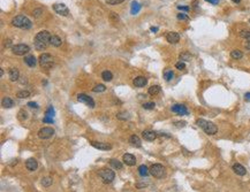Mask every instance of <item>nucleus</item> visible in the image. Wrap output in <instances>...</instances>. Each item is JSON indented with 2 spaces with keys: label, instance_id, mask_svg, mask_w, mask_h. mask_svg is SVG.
Instances as JSON below:
<instances>
[{
  "label": "nucleus",
  "instance_id": "0eeeda50",
  "mask_svg": "<svg viewBox=\"0 0 250 192\" xmlns=\"http://www.w3.org/2000/svg\"><path fill=\"white\" fill-rule=\"evenodd\" d=\"M12 51L16 55H24L30 51V47L25 44H17L12 47Z\"/></svg>",
  "mask_w": 250,
  "mask_h": 192
},
{
  "label": "nucleus",
  "instance_id": "9d476101",
  "mask_svg": "<svg viewBox=\"0 0 250 192\" xmlns=\"http://www.w3.org/2000/svg\"><path fill=\"white\" fill-rule=\"evenodd\" d=\"M53 9H54V12L57 14L61 15V16H67V15L69 14V9L64 4H54L53 5Z\"/></svg>",
  "mask_w": 250,
  "mask_h": 192
},
{
  "label": "nucleus",
  "instance_id": "f3484780",
  "mask_svg": "<svg viewBox=\"0 0 250 192\" xmlns=\"http://www.w3.org/2000/svg\"><path fill=\"white\" fill-rule=\"evenodd\" d=\"M8 75H9V80H10V81L16 82L19 80V77H20V71H19L17 68H10Z\"/></svg>",
  "mask_w": 250,
  "mask_h": 192
},
{
  "label": "nucleus",
  "instance_id": "1a4fd4ad",
  "mask_svg": "<svg viewBox=\"0 0 250 192\" xmlns=\"http://www.w3.org/2000/svg\"><path fill=\"white\" fill-rule=\"evenodd\" d=\"M77 100L82 103H85V105H87L88 107H90V108H94V107H95V100H94L91 97H89L88 95L80 93V95L77 96Z\"/></svg>",
  "mask_w": 250,
  "mask_h": 192
},
{
  "label": "nucleus",
  "instance_id": "c9c22d12",
  "mask_svg": "<svg viewBox=\"0 0 250 192\" xmlns=\"http://www.w3.org/2000/svg\"><path fill=\"white\" fill-rule=\"evenodd\" d=\"M45 116L46 118H53V116H54V109H53V107L52 106H50L47 109H46V113H45Z\"/></svg>",
  "mask_w": 250,
  "mask_h": 192
},
{
  "label": "nucleus",
  "instance_id": "412c9836",
  "mask_svg": "<svg viewBox=\"0 0 250 192\" xmlns=\"http://www.w3.org/2000/svg\"><path fill=\"white\" fill-rule=\"evenodd\" d=\"M129 143L132 144V146H135V147H141V145H142L140 137H138V136H136V135H132V136H130V138H129Z\"/></svg>",
  "mask_w": 250,
  "mask_h": 192
},
{
  "label": "nucleus",
  "instance_id": "6e6d98bb",
  "mask_svg": "<svg viewBox=\"0 0 250 192\" xmlns=\"http://www.w3.org/2000/svg\"><path fill=\"white\" fill-rule=\"evenodd\" d=\"M241 0H233V2H235V4H239Z\"/></svg>",
  "mask_w": 250,
  "mask_h": 192
},
{
  "label": "nucleus",
  "instance_id": "2eb2a0df",
  "mask_svg": "<svg viewBox=\"0 0 250 192\" xmlns=\"http://www.w3.org/2000/svg\"><path fill=\"white\" fill-rule=\"evenodd\" d=\"M233 170H234V173H235L236 175H239V176H244L247 174L246 168L243 167L242 164H240V163H235L233 166Z\"/></svg>",
  "mask_w": 250,
  "mask_h": 192
},
{
  "label": "nucleus",
  "instance_id": "5701e85b",
  "mask_svg": "<svg viewBox=\"0 0 250 192\" xmlns=\"http://www.w3.org/2000/svg\"><path fill=\"white\" fill-rule=\"evenodd\" d=\"M138 174L141 176H143V177H147V175L150 174V169L147 168L145 164H141L138 167Z\"/></svg>",
  "mask_w": 250,
  "mask_h": 192
},
{
  "label": "nucleus",
  "instance_id": "a18cd8bd",
  "mask_svg": "<svg viewBox=\"0 0 250 192\" xmlns=\"http://www.w3.org/2000/svg\"><path fill=\"white\" fill-rule=\"evenodd\" d=\"M43 122H44V123H53V118H46V116H45V118H43Z\"/></svg>",
  "mask_w": 250,
  "mask_h": 192
},
{
  "label": "nucleus",
  "instance_id": "f03ea898",
  "mask_svg": "<svg viewBox=\"0 0 250 192\" xmlns=\"http://www.w3.org/2000/svg\"><path fill=\"white\" fill-rule=\"evenodd\" d=\"M196 124H197L199 128H202V129L205 131V133H207V135H216L217 131H218V128H217V126H216L214 123L209 122V121L203 120V118H198V120L196 121Z\"/></svg>",
  "mask_w": 250,
  "mask_h": 192
},
{
  "label": "nucleus",
  "instance_id": "bb28decb",
  "mask_svg": "<svg viewBox=\"0 0 250 192\" xmlns=\"http://www.w3.org/2000/svg\"><path fill=\"white\" fill-rule=\"evenodd\" d=\"M110 164L115 168V169H122V163L120 162L119 160H115V159H111L110 160Z\"/></svg>",
  "mask_w": 250,
  "mask_h": 192
},
{
  "label": "nucleus",
  "instance_id": "f257e3e1",
  "mask_svg": "<svg viewBox=\"0 0 250 192\" xmlns=\"http://www.w3.org/2000/svg\"><path fill=\"white\" fill-rule=\"evenodd\" d=\"M50 39H51V35L49 31H46V30L39 31L34 39V44H35L36 50H38V51L45 50L47 47V45L50 44Z\"/></svg>",
  "mask_w": 250,
  "mask_h": 192
},
{
  "label": "nucleus",
  "instance_id": "a878e982",
  "mask_svg": "<svg viewBox=\"0 0 250 192\" xmlns=\"http://www.w3.org/2000/svg\"><path fill=\"white\" fill-rule=\"evenodd\" d=\"M159 92H160L159 85H152L151 88H149V95H151V96H157Z\"/></svg>",
  "mask_w": 250,
  "mask_h": 192
},
{
  "label": "nucleus",
  "instance_id": "423d86ee",
  "mask_svg": "<svg viewBox=\"0 0 250 192\" xmlns=\"http://www.w3.org/2000/svg\"><path fill=\"white\" fill-rule=\"evenodd\" d=\"M150 174L156 178H162L165 175V168L159 163H155L150 167Z\"/></svg>",
  "mask_w": 250,
  "mask_h": 192
},
{
  "label": "nucleus",
  "instance_id": "7c9ffc66",
  "mask_svg": "<svg viewBox=\"0 0 250 192\" xmlns=\"http://www.w3.org/2000/svg\"><path fill=\"white\" fill-rule=\"evenodd\" d=\"M173 77H174V73H173L172 70L167 69V70H165V71H164V78H165L166 81H171Z\"/></svg>",
  "mask_w": 250,
  "mask_h": 192
},
{
  "label": "nucleus",
  "instance_id": "8fccbe9b",
  "mask_svg": "<svg viewBox=\"0 0 250 192\" xmlns=\"http://www.w3.org/2000/svg\"><path fill=\"white\" fill-rule=\"evenodd\" d=\"M205 1L210 2V4H212V5H217V4L219 2V0H205Z\"/></svg>",
  "mask_w": 250,
  "mask_h": 192
},
{
  "label": "nucleus",
  "instance_id": "ea45409f",
  "mask_svg": "<svg viewBox=\"0 0 250 192\" xmlns=\"http://www.w3.org/2000/svg\"><path fill=\"white\" fill-rule=\"evenodd\" d=\"M27 118H28V114H27V112H24V111H20V112H19V118H20V120H25Z\"/></svg>",
  "mask_w": 250,
  "mask_h": 192
},
{
  "label": "nucleus",
  "instance_id": "20e7f679",
  "mask_svg": "<svg viewBox=\"0 0 250 192\" xmlns=\"http://www.w3.org/2000/svg\"><path fill=\"white\" fill-rule=\"evenodd\" d=\"M53 63H54V61H53V58H52L51 54H49V53L40 54V57H39V65H40L42 68L50 69V68H52Z\"/></svg>",
  "mask_w": 250,
  "mask_h": 192
},
{
  "label": "nucleus",
  "instance_id": "aec40b11",
  "mask_svg": "<svg viewBox=\"0 0 250 192\" xmlns=\"http://www.w3.org/2000/svg\"><path fill=\"white\" fill-rule=\"evenodd\" d=\"M24 62H25L27 66L34 68V67L37 65V59L35 58V55H27V57L24 58Z\"/></svg>",
  "mask_w": 250,
  "mask_h": 192
},
{
  "label": "nucleus",
  "instance_id": "9b49d317",
  "mask_svg": "<svg viewBox=\"0 0 250 192\" xmlns=\"http://www.w3.org/2000/svg\"><path fill=\"white\" fill-rule=\"evenodd\" d=\"M171 109H172L173 113H177L179 115H187L188 114V109H187V107L184 105H179V103L173 105Z\"/></svg>",
  "mask_w": 250,
  "mask_h": 192
},
{
  "label": "nucleus",
  "instance_id": "393cba45",
  "mask_svg": "<svg viewBox=\"0 0 250 192\" xmlns=\"http://www.w3.org/2000/svg\"><path fill=\"white\" fill-rule=\"evenodd\" d=\"M141 9V5L138 4V2H136V1H132V9H130V13H132V15H136L138 12H140Z\"/></svg>",
  "mask_w": 250,
  "mask_h": 192
},
{
  "label": "nucleus",
  "instance_id": "3c124183",
  "mask_svg": "<svg viewBox=\"0 0 250 192\" xmlns=\"http://www.w3.org/2000/svg\"><path fill=\"white\" fill-rule=\"evenodd\" d=\"M186 122H177V127H184Z\"/></svg>",
  "mask_w": 250,
  "mask_h": 192
},
{
  "label": "nucleus",
  "instance_id": "b1692460",
  "mask_svg": "<svg viewBox=\"0 0 250 192\" xmlns=\"http://www.w3.org/2000/svg\"><path fill=\"white\" fill-rule=\"evenodd\" d=\"M61 43H62V40L60 39V37L55 36V35L51 36V39H50V44L51 45L55 46V47H59L60 45H61Z\"/></svg>",
  "mask_w": 250,
  "mask_h": 192
},
{
  "label": "nucleus",
  "instance_id": "ddd939ff",
  "mask_svg": "<svg viewBox=\"0 0 250 192\" xmlns=\"http://www.w3.org/2000/svg\"><path fill=\"white\" fill-rule=\"evenodd\" d=\"M91 145L95 148H98V150H103V151H109L112 148L110 144L107 143H100V141H91Z\"/></svg>",
  "mask_w": 250,
  "mask_h": 192
},
{
  "label": "nucleus",
  "instance_id": "58836bf2",
  "mask_svg": "<svg viewBox=\"0 0 250 192\" xmlns=\"http://www.w3.org/2000/svg\"><path fill=\"white\" fill-rule=\"evenodd\" d=\"M177 20H182V21H188V20H189V17H188L187 15L184 14V13H179V14H177Z\"/></svg>",
  "mask_w": 250,
  "mask_h": 192
},
{
  "label": "nucleus",
  "instance_id": "de8ad7c7",
  "mask_svg": "<svg viewBox=\"0 0 250 192\" xmlns=\"http://www.w3.org/2000/svg\"><path fill=\"white\" fill-rule=\"evenodd\" d=\"M177 8L180 10H184V12H188L189 10V7H187V6H177Z\"/></svg>",
  "mask_w": 250,
  "mask_h": 192
},
{
  "label": "nucleus",
  "instance_id": "c03bdc74",
  "mask_svg": "<svg viewBox=\"0 0 250 192\" xmlns=\"http://www.w3.org/2000/svg\"><path fill=\"white\" fill-rule=\"evenodd\" d=\"M28 106H29L30 108H38V105H37L36 103H34V101H29V103H28Z\"/></svg>",
  "mask_w": 250,
  "mask_h": 192
},
{
  "label": "nucleus",
  "instance_id": "6ab92c4d",
  "mask_svg": "<svg viewBox=\"0 0 250 192\" xmlns=\"http://www.w3.org/2000/svg\"><path fill=\"white\" fill-rule=\"evenodd\" d=\"M25 167L30 171H35L37 169V167H38V163H37L35 159H28L27 162H25Z\"/></svg>",
  "mask_w": 250,
  "mask_h": 192
},
{
  "label": "nucleus",
  "instance_id": "7ed1b4c3",
  "mask_svg": "<svg viewBox=\"0 0 250 192\" xmlns=\"http://www.w3.org/2000/svg\"><path fill=\"white\" fill-rule=\"evenodd\" d=\"M12 24L16 28H21V29H30L32 23L29 19L24 15H17L12 20Z\"/></svg>",
  "mask_w": 250,
  "mask_h": 192
},
{
  "label": "nucleus",
  "instance_id": "72a5a7b5",
  "mask_svg": "<svg viewBox=\"0 0 250 192\" xmlns=\"http://www.w3.org/2000/svg\"><path fill=\"white\" fill-rule=\"evenodd\" d=\"M240 36L244 39H247V42H250V31L249 30H242L240 32Z\"/></svg>",
  "mask_w": 250,
  "mask_h": 192
},
{
  "label": "nucleus",
  "instance_id": "e433bc0d",
  "mask_svg": "<svg viewBox=\"0 0 250 192\" xmlns=\"http://www.w3.org/2000/svg\"><path fill=\"white\" fill-rule=\"evenodd\" d=\"M155 103H144V105H143V108L144 109H153L155 108Z\"/></svg>",
  "mask_w": 250,
  "mask_h": 192
},
{
  "label": "nucleus",
  "instance_id": "864d4df0",
  "mask_svg": "<svg viewBox=\"0 0 250 192\" xmlns=\"http://www.w3.org/2000/svg\"><path fill=\"white\" fill-rule=\"evenodd\" d=\"M246 47H247V48H249V50H250V42H247V44H246Z\"/></svg>",
  "mask_w": 250,
  "mask_h": 192
},
{
  "label": "nucleus",
  "instance_id": "4468645a",
  "mask_svg": "<svg viewBox=\"0 0 250 192\" xmlns=\"http://www.w3.org/2000/svg\"><path fill=\"white\" fill-rule=\"evenodd\" d=\"M122 161H124L127 166H134V164L136 163V159H135L134 155L129 154V153H126V154H124V156H122Z\"/></svg>",
  "mask_w": 250,
  "mask_h": 192
},
{
  "label": "nucleus",
  "instance_id": "c85d7f7f",
  "mask_svg": "<svg viewBox=\"0 0 250 192\" xmlns=\"http://www.w3.org/2000/svg\"><path fill=\"white\" fill-rule=\"evenodd\" d=\"M231 57L233 58V59H241L243 57V53L241 51H239V50H234V51H232V53H231Z\"/></svg>",
  "mask_w": 250,
  "mask_h": 192
},
{
  "label": "nucleus",
  "instance_id": "603ef678",
  "mask_svg": "<svg viewBox=\"0 0 250 192\" xmlns=\"http://www.w3.org/2000/svg\"><path fill=\"white\" fill-rule=\"evenodd\" d=\"M150 30H151L152 32H157V31H158V28H157V27H151Z\"/></svg>",
  "mask_w": 250,
  "mask_h": 192
},
{
  "label": "nucleus",
  "instance_id": "a211bd4d",
  "mask_svg": "<svg viewBox=\"0 0 250 192\" xmlns=\"http://www.w3.org/2000/svg\"><path fill=\"white\" fill-rule=\"evenodd\" d=\"M132 83H134V85L136 88H142V86H145V84L147 83V80L145 77H143V76H138V77H136Z\"/></svg>",
  "mask_w": 250,
  "mask_h": 192
},
{
  "label": "nucleus",
  "instance_id": "f704fd0d",
  "mask_svg": "<svg viewBox=\"0 0 250 192\" xmlns=\"http://www.w3.org/2000/svg\"><path fill=\"white\" fill-rule=\"evenodd\" d=\"M52 184V178L51 177H44L43 181H42V185L45 186V188H49L50 185Z\"/></svg>",
  "mask_w": 250,
  "mask_h": 192
},
{
  "label": "nucleus",
  "instance_id": "c756f323",
  "mask_svg": "<svg viewBox=\"0 0 250 192\" xmlns=\"http://www.w3.org/2000/svg\"><path fill=\"white\" fill-rule=\"evenodd\" d=\"M29 96H30V92H29V91H27V90H22V91H19V92L16 93V97H17V98H20V99H24V98H28Z\"/></svg>",
  "mask_w": 250,
  "mask_h": 192
},
{
  "label": "nucleus",
  "instance_id": "37998d69",
  "mask_svg": "<svg viewBox=\"0 0 250 192\" xmlns=\"http://www.w3.org/2000/svg\"><path fill=\"white\" fill-rule=\"evenodd\" d=\"M110 17L112 19V20H114V21H119V16L117 13H114V12H112L110 14Z\"/></svg>",
  "mask_w": 250,
  "mask_h": 192
},
{
  "label": "nucleus",
  "instance_id": "cd10ccee",
  "mask_svg": "<svg viewBox=\"0 0 250 192\" xmlns=\"http://www.w3.org/2000/svg\"><path fill=\"white\" fill-rule=\"evenodd\" d=\"M102 78H103L104 81L110 82V81H112V78H113V75H112V73L109 71V70H105V71L102 73Z\"/></svg>",
  "mask_w": 250,
  "mask_h": 192
},
{
  "label": "nucleus",
  "instance_id": "dca6fc26",
  "mask_svg": "<svg viewBox=\"0 0 250 192\" xmlns=\"http://www.w3.org/2000/svg\"><path fill=\"white\" fill-rule=\"evenodd\" d=\"M143 138L145 141H152L157 138V133L155 131H152V130H145V131H143Z\"/></svg>",
  "mask_w": 250,
  "mask_h": 192
},
{
  "label": "nucleus",
  "instance_id": "6e6552de",
  "mask_svg": "<svg viewBox=\"0 0 250 192\" xmlns=\"http://www.w3.org/2000/svg\"><path fill=\"white\" fill-rule=\"evenodd\" d=\"M54 135V130L50 127H44L38 131V137L40 139H49Z\"/></svg>",
  "mask_w": 250,
  "mask_h": 192
},
{
  "label": "nucleus",
  "instance_id": "4be33fe9",
  "mask_svg": "<svg viewBox=\"0 0 250 192\" xmlns=\"http://www.w3.org/2000/svg\"><path fill=\"white\" fill-rule=\"evenodd\" d=\"M1 105H2V107H5V108H10V107H13V106H14V101H13L9 97H6V98H4V99H2Z\"/></svg>",
  "mask_w": 250,
  "mask_h": 192
},
{
  "label": "nucleus",
  "instance_id": "f8f14e48",
  "mask_svg": "<svg viewBox=\"0 0 250 192\" xmlns=\"http://www.w3.org/2000/svg\"><path fill=\"white\" fill-rule=\"evenodd\" d=\"M166 39L167 42L171 43V44H177L180 42V35L177 32H174V31H171L166 35Z\"/></svg>",
  "mask_w": 250,
  "mask_h": 192
},
{
  "label": "nucleus",
  "instance_id": "09e8293b",
  "mask_svg": "<svg viewBox=\"0 0 250 192\" xmlns=\"http://www.w3.org/2000/svg\"><path fill=\"white\" fill-rule=\"evenodd\" d=\"M244 100H246V101H250V92H247V93L244 95Z\"/></svg>",
  "mask_w": 250,
  "mask_h": 192
},
{
  "label": "nucleus",
  "instance_id": "4c0bfd02",
  "mask_svg": "<svg viewBox=\"0 0 250 192\" xmlns=\"http://www.w3.org/2000/svg\"><path fill=\"white\" fill-rule=\"evenodd\" d=\"M117 118H118L119 120H127L129 116H128V113H126V112H121V113H118Z\"/></svg>",
  "mask_w": 250,
  "mask_h": 192
},
{
  "label": "nucleus",
  "instance_id": "5fc2aeb1",
  "mask_svg": "<svg viewBox=\"0 0 250 192\" xmlns=\"http://www.w3.org/2000/svg\"><path fill=\"white\" fill-rule=\"evenodd\" d=\"M4 75V70L2 69H0V76H2Z\"/></svg>",
  "mask_w": 250,
  "mask_h": 192
},
{
  "label": "nucleus",
  "instance_id": "39448f33",
  "mask_svg": "<svg viewBox=\"0 0 250 192\" xmlns=\"http://www.w3.org/2000/svg\"><path fill=\"white\" fill-rule=\"evenodd\" d=\"M99 177L102 178V181H103L104 183H106V184H109V183H111L113 179H114V177H115V174H114V171L111 169H102L100 171H99Z\"/></svg>",
  "mask_w": 250,
  "mask_h": 192
},
{
  "label": "nucleus",
  "instance_id": "2f4dec72",
  "mask_svg": "<svg viewBox=\"0 0 250 192\" xmlns=\"http://www.w3.org/2000/svg\"><path fill=\"white\" fill-rule=\"evenodd\" d=\"M105 90H106V86L104 84H98V85H96L95 88L92 89V91L96 92V93H98V92H104Z\"/></svg>",
  "mask_w": 250,
  "mask_h": 192
},
{
  "label": "nucleus",
  "instance_id": "473e14b6",
  "mask_svg": "<svg viewBox=\"0 0 250 192\" xmlns=\"http://www.w3.org/2000/svg\"><path fill=\"white\" fill-rule=\"evenodd\" d=\"M180 60L182 61H190L191 60V54H189L188 52H184V53H181L180 54Z\"/></svg>",
  "mask_w": 250,
  "mask_h": 192
},
{
  "label": "nucleus",
  "instance_id": "79ce46f5",
  "mask_svg": "<svg viewBox=\"0 0 250 192\" xmlns=\"http://www.w3.org/2000/svg\"><path fill=\"white\" fill-rule=\"evenodd\" d=\"M122 1H125V0H107L106 2L109 5H118V4H121Z\"/></svg>",
  "mask_w": 250,
  "mask_h": 192
},
{
  "label": "nucleus",
  "instance_id": "a19ab883",
  "mask_svg": "<svg viewBox=\"0 0 250 192\" xmlns=\"http://www.w3.org/2000/svg\"><path fill=\"white\" fill-rule=\"evenodd\" d=\"M175 67H177V69H179V70H183L184 68H186V65H184V62H182V61H179V62H177Z\"/></svg>",
  "mask_w": 250,
  "mask_h": 192
},
{
  "label": "nucleus",
  "instance_id": "49530a36",
  "mask_svg": "<svg viewBox=\"0 0 250 192\" xmlns=\"http://www.w3.org/2000/svg\"><path fill=\"white\" fill-rule=\"evenodd\" d=\"M40 14H42V9H36V10H34V16H36V17H39V16H40Z\"/></svg>",
  "mask_w": 250,
  "mask_h": 192
}]
</instances>
